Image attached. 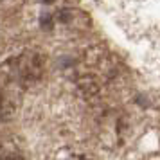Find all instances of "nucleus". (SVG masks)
<instances>
[{"mask_svg": "<svg viewBox=\"0 0 160 160\" xmlns=\"http://www.w3.org/2000/svg\"><path fill=\"white\" fill-rule=\"evenodd\" d=\"M42 2H45V4H51V2H54V0H42Z\"/></svg>", "mask_w": 160, "mask_h": 160, "instance_id": "nucleus-2", "label": "nucleus"}, {"mask_svg": "<svg viewBox=\"0 0 160 160\" xmlns=\"http://www.w3.org/2000/svg\"><path fill=\"white\" fill-rule=\"evenodd\" d=\"M6 112V99L2 97V94H0V115Z\"/></svg>", "mask_w": 160, "mask_h": 160, "instance_id": "nucleus-1", "label": "nucleus"}]
</instances>
